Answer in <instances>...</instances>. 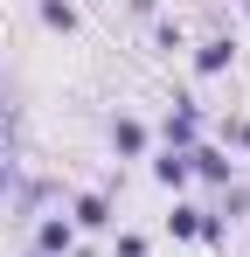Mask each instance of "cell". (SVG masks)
<instances>
[{
  "instance_id": "1",
  "label": "cell",
  "mask_w": 250,
  "mask_h": 257,
  "mask_svg": "<svg viewBox=\"0 0 250 257\" xmlns=\"http://www.w3.org/2000/svg\"><path fill=\"white\" fill-rule=\"evenodd\" d=\"M160 139H167V153H188V146H202V104H195V97H174V111H167Z\"/></svg>"
},
{
  "instance_id": "2",
  "label": "cell",
  "mask_w": 250,
  "mask_h": 257,
  "mask_svg": "<svg viewBox=\"0 0 250 257\" xmlns=\"http://www.w3.org/2000/svg\"><path fill=\"white\" fill-rule=\"evenodd\" d=\"M70 222H77V236L83 229H111V222H118V215H111V195H104V188H83V195H70Z\"/></svg>"
},
{
  "instance_id": "3",
  "label": "cell",
  "mask_w": 250,
  "mask_h": 257,
  "mask_svg": "<svg viewBox=\"0 0 250 257\" xmlns=\"http://www.w3.org/2000/svg\"><path fill=\"white\" fill-rule=\"evenodd\" d=\"M188 174L208 181V188H229V181H236V160H229L222 146H188Z\"/></svg>"
},
{
  "instance_id": "4",
  "label": "cell",
  "mask_w": 250,
  "mask_h": 257,
  "mask_svg": "<svg viewBox=\"0 0 250 257\" xmlns=\"http://www.w3.org/2000/svg\"><path fill=\"white\" fill-rule=\"evenodd\" d=\"M35 250L42 257H77V222L70 215H42L35 222Z\"/></svg>"
},
{
  "instance_id": "5",
  "label": "cell",
  "mask_w": 250,
  "mask_h": 257,
  "mask_svg": "<svg viewBox=\"0 0 250 257\" xmlns=\"http://www.w3.org/2000/svg\"><path fill=\"white\" fill-rule=\"evenodd\" d=\"M146 146H153V132L118 111V118H111V153H118V160H146Z\"/></svg>"
},
{
  "instance_id": "6",
  "label": "cell",
  "mask_w": 250,
  "mask_h": 257,
  "mask_svg": "<svg viewBox=\"0 0 250 257\" xmlns=\"http://www.w3.org/2000/svg\"><path fill=\"white\" fill-rule=\"evenodd\" d=\"M236 63V42L229 35H208V42H195V77H222Z\"/></svg>"
},
{
  "instance_id": "7",
  "label": "cell",
  "mask_w": 250,
  "mask_h": 257,
  "mask_svg": "<svg viewBox=\"0 0 250 257\" xmlns=\"http://www.w3.org/2000/svg\"><path fill=\"white\" fill-rule=\"evenodd\" d=\"M153 181H160V188H174V202H181V188H188V181H195V174H188V153H153Z\"/></svg>"
},
{
  "instance_id": "8",
  "label": "cell",
  "mask_w": 250,
  "mask_h": 257,
  "mask_svg": "<svg viewBox=\"0 0 250 257\" xmlns=\"http://www.w3.org/2000/svg\"><path fill=\"white\" fill-rule=\"evenodd\" d=\"M42 28H56V35H77V0H35Z\"/></svg>"
},
{
  "instance_id": "9",
  "label": "cell",
  "mask_w": 250,
  "mask_h": 257,
  "mask_svg": "<svg viewBox=\"0 0 250 257\" xmlns=\"http://www.w3.org/2000/svg\"><path fill=\"white\" fill-rule=\"evenodd\" d=\"M195 229H202V209H195V202H174V215H167V236H174V243H195Z\"/></svg>"
},
{
  "instance_id": "10",
  "label": "cell",
  "mask_w": 250,
  "mask_h": 257,
  "mask_svg": "<svg viewBox=\"0 0 250 257\" xmlns=\"http://www.w3.org/2000/svg\"><path fill=\"white\" fill-rule=\"evenodd\" d=\"M153 49H167V56H174V49H188V28H181V21H167V14H153Z\"/></svg>"
},
{
  "instance_id": "11",
  "label": "cell",
  "mask_w": 250,
  "mask_h": 257,
  "mask_svg": "<svg viewBox=\"0 0 250 257\" xmlns=\"http://www.w3.org/2000/svg\"><path fill=\"white\" fill-rule=\"evenodd\" d=\"M202 243H229V215H215V209H202V229H195Z\"/></svg>"
},
{
  "instance_id": "12",
  "label": "cell",
  "mask_w": 250,
  "mask_h": 257,
  "mask_svg": "<svg viewBox=\"0 0 250 257\" xmlns=\"http://www.w3.org/2000/svg\"><path fill=\"white\" fill-rule=\"evenodd\" d=\"M111 257H146V236H139V229H118V243H111Z\"/></svg>"
},
{
  "instance_id": "13",
  "label": "cell",
  "mask_w": 250,
  "mask_h": 257,
  "mask_svg": "<svg viewBox=\"0 0 250 257\" xmlns=\"http://www.w3.org/2000/svg\"><path fill=\"white\" fill-rule=\"evenodd\" d=\"M0 146L14 153V111H0Z\"/></svg>"
},
{
  "instance_id": "14",
  "label": "cell",
  "mask_w": 250,
  "mask_h": 257,
  "mask_svg": "<svg viewBox=\"0 0 250 257\" xmlns=\"http://www.w3.org/2000/svg\"><path fill=\"white\" fill-rule=\"evenodd\" d=\"M125 7H132V14H160V0H125Z\"/></svg>"
},
{
  "instance_id": "15",
  "label": "cell",
  "mask_w": 250,
  "mask_h": 257,
  "mask_svg": "<svg viewBox=\"0 0 250 257\" xmlns=\"http://www.w3.org/2000/svg\"><path fill=\"white\" fill-rule=\"evenodd\" d=\"M7 188H14V160H0V195H7Z\"/></svg>"
},
{
  "instance_id": "16",
  "label": "cell",
  "mask_w": 250,
  "mask_h": 257,
  "mask_svg": "<svg viewBox=\"0 0 250 257\" xmlns=\"http://www.w3.org/2000/svg\"><path fill=\"white\" fill-rule=\"evenodd\" d=\"M229 139H236V146H250V125H229Z\"/></svg>"
},
{
  "instance_id": "17",
  "label": "cell",
  "mask_w": 250,
  "mask_h": 257,
  "mask_svg": "<svg viewBox=\"0 0 250 257\" xmlns=\"http://www.w3.org/2000/svg\"><path fill=\"white\" fill-rule=\"evenodd\" d=\"M21 257H42V250H21Z\"/></svg>"
},
{
  "instance_id": "18",
  "label": "cell",
  "mask_w": 250,
  "mask_h": 257,
  "mask_svg": "<svg viewBox=\"0 0 250 257\" xmlns=\"http://www.w3.org/2000/svg\"><path fill=\"white\" fill-rule=\"evenodd\" d=\"M243 14H250V0H243Z\"/></svg>"
}]
</instances>
